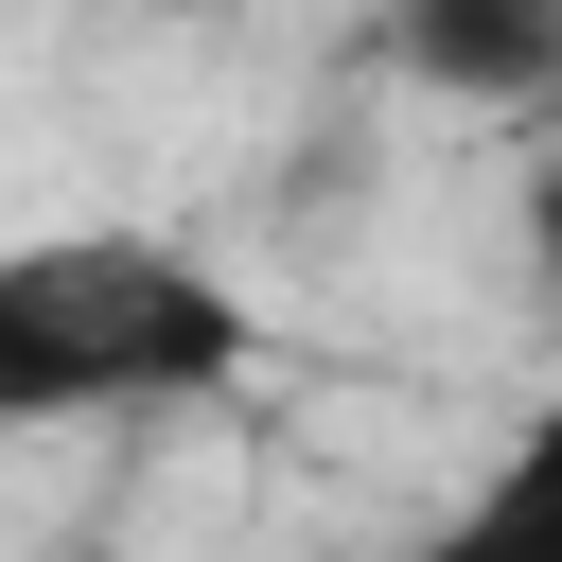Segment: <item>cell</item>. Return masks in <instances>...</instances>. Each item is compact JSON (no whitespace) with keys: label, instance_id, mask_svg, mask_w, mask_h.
Returning a JSON list of instances; mask_svg holds the SVG:
<instances>
[{"label":"cell","instance_id":"3","mask_svg":"<svg viewBox=\"0 0 562 562\" xmlns=\"http://www.w3.org/2000/svg\"><path fill=\"white\" fill-rule=\"evenodd\" d=\"M404 562H562V474H544V457H509V474H492V492H457Z\"/></svg>","mask_w":562,"mask_h":562},{"label":"cell","instance_id":"4","mask_svg":"<svg viewBox=\"0 0 562 562\" xmlns=\"http://www.w3.org/2000/svg\"><path fill=\"white\" fill-rule=\"evenodd\" d=\"M140 18H211V0H140Z\"/></svg>","mask_w":562,"mask_h":562},{"label":"cell","instance_id":"1","mask_svg":"<svg viewBox=\"0 0 562 562\" xmlns=\"http://www.w3.org/2000/svg\"><path fill=\"white\" fill-rule=\"evenodd\" d=\"M281 369L263 299L176 228H18L0 246V439L70 422H193Z\"/></svg>","mask_w":562,"mask_h":562},{"label":"cell","instance_id":"2","mask_svg":"<svg viewBox=\"0 0 562 562\" xmlns=\"http://www.w3.org/2000/svg\"><path fill=\"white\" fill-rule=\"evenodd\" d=\"M386 35H404V70L457 88V105H544V88H562V0H404Z\"/></svg>","mask_w":562,"mask_h":562}]
</instances>
